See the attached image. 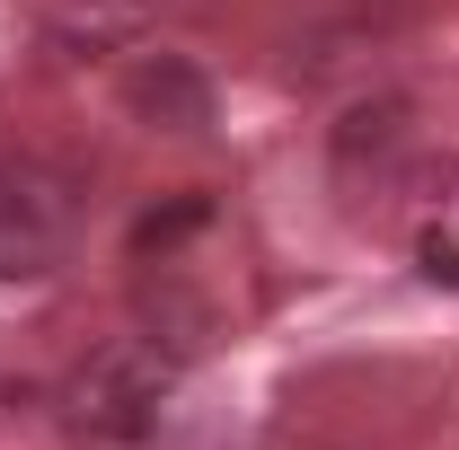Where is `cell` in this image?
<instances>
[{"mask_svg": "<svg viewBox=\"0 0 459 450\" xmlns=\"http://www.w3.org/2000/svg\"><path fill=\"white\" fill-rule=\"evenodd\" d=\"M406 151H415V107L406 98H371V107H353L336 124V169L353 186H389Z\"/></svg>", "mask_w": 459, "mask_h": 450, "instance_id": "obj_4", "label": "cell"}, {"mask_svg": "<svg viewBox=\"0 0 459 450\" xmlns=\"http://www.w3.org/2000/svg\"><path fill=\"white\" fill-rule=\"evenodd\" d=\"M80 186L36 151H0V282H36L71 256Z\"/></svg>", "mask_w": 459, "mask_h": 450, "instance_id": "obj_2", "label": "cell"}, {"mask_svg": "<svg viewBox=\"0 0 459 450\" xmlns=\"http://www.w3.org/2000/svg\"><path fill=\"white\" fill-rule=\"evenodd\" d=\"M424 265H433V282H459V247H442V238H424Z\"/></svg>", "mask_w": 459, "mask_h": 450, "instance_id": "obj_6", "label": "cell"}, {"mask_svg": "<svg viewBox=\"0 0 459 450\" xmlns=\"http://www.w3.org/2000/svg\"><path fill=\"white\" fill-rule=\"evenodd\" d=\"M204 221V195H186V203H177V212H151V221L133 229V247H142V256H151V247H169V238H186V229Z\"/></svg>", "mask_w": 459, "mask_h": 450, "instance_id": "obj_5", "label": "cell"}, {"mask_svg": "<svg viewBox=\"0 0 459 450\" xmlns=\"http://www.w3.org/2000/svg\"><path fill=\"white\" fill-rule=\"evenodd\" d=\"M177 389V353L160 336H115L71 371V424L98 442H142Z\"/></svg>", "mask_w": 459, "mask_h": 450, "instance_id": "obj_1", "label": "cell"}, {"mask_svg": "<svg viewBox=\"0 0 459 450\" xmlns=\"http://www.w3.org/2000/svg\"><path fill=\"white\" fill-rule=\"evenodd\" d=\"M115 89H124V115L151 124V133H204V124H212V80H204V62L169 54V45L133 54Z\"/></svg>", "mask_w": 459, "mask_h": 450, "instance_id": "obj_3", "label": "cell"}]
</instances>
